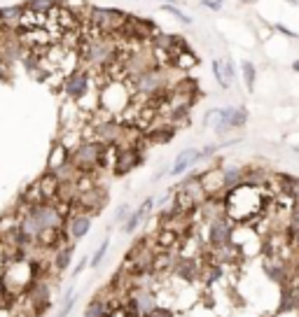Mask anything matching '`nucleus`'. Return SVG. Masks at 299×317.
Here are the masks:
<instances>
[{
  "label": "nucleus",
  "instance_id": "nucleus-27",
  "mask_svg": "<svg viewBox=\"0 0 299 317\" xmlns=\"http://www.w3.org/2000/svg\"><path fill=\"white\" fill-rule=\"evenodd\" d=\"M222 75H224V82L231 87L234 75H236V73H234V61H231V59H224V61H222Z\"/></svg>",
  "mask_w": 299,
  "mask_h": 317
},
{
  "label": "nucleus",
  "instance_id": "nucleus-21",
  "mask_svg": "<svg viewBox=\"0 0 299 317\" xmlns=\"http://www.w3.org/2000/svg\"><path fill=\"white\" fill-rule=\"evenodd\" d=\"M84 317H105V298H103V296H96L94 301L87 305Z\"/></svg>",
  "mask_w": 299,
  "mask_h": 317
},
{
  "label": "nucleus",
  "instance_id": "nucleus-30",
  "mask_svg": "<svg viewBox=\"0 0 299 317\" xmlns=\"http://www.w3.org/2000/svg\"><path fill=\"white\" fill-rule=\"evenodd\" d=\"M105 317H126V310H124V298H122V303H119V305L110 308V310L105 312Z\"/></svg>",
  "mask_w": 299,
  "mask_h": 317
},
{
  "label": "nucleus",
  "instance_id": "nucleus-37",
  "mask_svg": "<svg viewBox=\"0 0 299 317\" xmlns=\"http://www.w3.org/2000/svg\"><path fill=\"white\" fill-rule=\"evenodd\" d=\"M162 3H176V0H162Z\"/></svg>",
  "mask_w": 299,
  "mask_h": 317
},
{
  "label": "nucleus",
  "instance_id": "nucleus-12",
  "mask_svg": "<svg viewBox=\"0 0 299 317\" xmlns=\"http://www.w3.org/2000/svg\"><path fill=\"white\" fill-rule=\"evenodd\" d=\"M38 184H40V191H42V198L47 203H54L56 196H59V187H61V180L56 177V173L47 170L38 177Z\"/></svg>",
  "mask_w": 299,
  "mask_h": 317
},
{
  "label": "nucleus",
  "instance_id": "nucleus-1",
  "mask_svg": "<svg viewBox=\"0 0 299 317\" xmlns=\"http://www.w3.org/2000/svg\"><path fill=\"white\" fill-rule=\"evenodd\" d=\"M224 215L234 224H255L266 212V203L271 201L259 187L241 182L224 191Z\"/></svg>",
  "mask_w": 299,
  "mask_h": 317
},
{
  "label": "nucleus",
  "instance_id": "nucleus-9",
  "mask_svg": "<svg viewBox=\"0 0 299 317\" xmlns=\"http://www.w3.org/2000/svg\"><path fill=\"white\" fill-rule=\"evenodd\" d=\"M152 210H155V198L150 196V198H145V201L140 203V208H136L129 217H126V219H124V226H122L124 233H129V236H131V233H133V231H136L138 226L147 219V215H152Z\"/></svg>",
  "mask_w": 299,
  "mask_h": 317
},
{
  "label": "nucleus",
  "instance_id": "nucleus-32",
  "mask_svg": "<svg viewBox=\"0 0 299 317\" xmlns=\"http://www.w3.org/2000/svg\"><path fill=\"white\" fill-rule=\"evenodd\" d=\"M201 5L213 10V12H220V10H222V3H218V0H201Z\"/></svg>",
  "mask_w": 299,
  "mask_h": 317
},
{
  "label": "nucleus",
  "instance_id": "nucleus-10",
  "mask_svg": "<svg viewBox=\"0 0 299 317\" xmlns=\"http://www.w3.org/2000/svg\"><path fill=\"white\" fill-rule=\"evenodd\" d=\"M199 163V149H183L180 154H178V159L173 161V166H171V170H169V175H173V177H180V175H185L187 170H192L194 166Z\"/></svg>",
  "mask_w": 299,
  "mask_h": 317
},
{
  "label": "nucleus",
  "instance_id": "nucleus-11",
  "mask_svg": "<svg viewBox=\"0 0 299 317\" xmlns=\"http://www.w3.org/2000/svg\"><path fill=\"white\" fill-rule=\"evenodd\" d=\"M180 233H178L176 229H169V226H164V229L157 231L155 236V243L157 247H159V252H176L178 247H180Z\"/></svg>",
  "mask_w": 299,
  "mask_h": 317
},
{
  "label": "nucleus",
  "instance_id": "nucleus-28",
  "mask_svg": "<svg viewBox=\"0 0 299 317\" xmlns=\"http://www.w3.org/2000/svg\"><path fill=\"white\" fill-rule=\"evenodd\" d=\"M287 236H290V245H292L294 254L299 256V226H287Z\"/></svg>",
  "mask_w": 299,
  "mask_h": 317
},
{
  "label": "nucleus",
  "instance_id": "nucleus-6",
  "mask_svg": "<svg viewBox=\"0 0 299 317\" xmlns=\"http://www.w3.org/2000/svg\"><path fill=\"white\" fill-rule=\"evenodd\" d=\"M26 294H28V303H31V315L40 317L52 308V284L45 277H35Z\"/></svg>",
  "mask_w": 299,
  "mask_h": 317
},
{
  "label": "nucleus",
  "instance_id": "nucleus-5",
  "mask_svg": "<svg viewBox=\"0 0 299 317\" xmlns=\"http://www.w3.org/2000/svg\"><path fill=\"white\" fill-rule=\"evenodd\" d=\"M231 231H234V222L227 217H218L206 222V233H204V243L206 250H218L224 245L231 243Z\"/></svg>",
  "mask_w": 299,
  "mask_h": 317
},
{
  "label": "nucleus",
  "instance_id": "nucleus-22",
  "mask_svg": "<svg viewBox=\"0 0 299 317\" xmlns=\"http://www.w3.org/2000/svg\"><path fill=\"white\" fill-rule=\"evenodd\" d=\"M108 247H110V238H105V240L96 247L94 254L89 256V266H94V268H96V266H101V261L105 259V254H108Z\"/></svg>",
  "mask_w": 299,
  "mask_h": 317
},
{
  "label": "nucleus",
  "instance_id": "nucleus-38",
  "mask_svg": "<svg viewBox=\"0 0 299 317\" xmlns=\"http://www.w3.org/2000/svg\"><path fill=\"white\" fill-rule=\"evenodd\" d=\"M218 3H227V0H218Z\"/></svg>",
  "mask_w": 299,
  "mask_h": 317
},
{
  "label": "nucleus",
  "instance_id": "nucleus-7",
  "mask_svg": "<svg viewBox=\"0 0 299 317\" xmlns=\"http://www.w3.org/2000/svg\"><path fill=\"white\" fill-rule=\"evenodd\" d=\"M143 163V152L138 145H131V147H119L117 149V159H115V166H112V175L115 177H122L126 175L129 170L138 168Z\"/></svg>",
  "mask_w": 299,
  "mask_h": 317
},
{
  "label": "nucleus",
  "instance_id": "nucleus-29",
  "mask_svg": "<svg viewBox=\"0 0 299 317\" xmlns=\"http://www.w3.org/2000/svg\"><path fill=\"white\" fill-rule=\"evenodd\" d=\"M10 75H12V63L0 56V77H3V80H7Z\"/></svg>",
  "mask_w": 299,
  "mask_h": 317
},
{
  "label": "nucleus",
  "instance_id": "nucleus-23",
  "mask_svg": "<svg viewBox=\"0 0 299 317\" xmlns=\"http://www.w3.org/2000/svg\"><path fill=\"white\" fill-rule=\"evenodd\" d=\"M241 70H243L245 87H248V91H252V89H255V77H257V70H255V66H252L250 61H243V63H241Z\"/></svg>",
  "mask_w": 299,
  "mask_h": 317
},
{
  "label": "nucleus",
  "instance_id": "nucleus-19",
  "mask_svg": "<svg viewBox=\"0 0 299 317\" xmlns=\"http://www.w3.org/2000/svg\"><path fill=\"white\" fill-rule=\"evenodd\" d=\"M222 180H224V189H231V187H236V184L243 182V170L236 168V166L224 168L222 170Z\"/></svg>",
  "mask_w": 299,
  "mask_h": 317
},
{
  "label": "nucleus",
  "instance_id": "nucleus-26",
  "mask_svg": "<svg viewBox=\"0 0 299 317\" xmlns=\"http://www.w3.org/2000/svg\"><path fill=\"white\" fill-rule=\"evenodd\" d=\"M129 215H131V205H129V203H122V205L115 210V215H112V222H115V224H124V219H126Z\"/></svg>",
  "mask_w": 299,
  "mask_h": 317
},
{
  "label": "nucleus",
  "instance_id": "nucleus-3",
  "mask_svg": "<svg viewBox=\"0 0 299 317\" xmlns=\"http://www.w3.org/2000/svg\"><path fill=\"white\" fill-rule=\"evenodd\" d=\"M129 19V14L122 12V10H112V7H89L87 19L89 24H94L98 31H103L105 35H115L122 31L124 21Z\"/></svg>",
  "mask_w": 299,
  "mask_h": 317
},
{
  "label": "nucleus",
  "instance_id": "nucleus-13",
  "mask_svg": "<svg viewBox=\"0 0 299 317\" xmlns=\"http://www.w3.org/2000/svg\"><path fill=\"white\" fill-rule=\"evenodd\" d=\"M70 161V149L63 145L61 140H56L52 145V152H49V159H47V170H59L61 166Z\"/></svg>",
  "mask_w": 299,
  "mask_h": 317
},
{
  "label": "nucleus",
  "instance_id": "nucleus-17",
  "mask_svg": "<svg viewBox=\"0 0 299 317\" xmlns=\"http://www.w3.org/2000/svg\"><path fill=\"white\" fill-rule=\"evenodd\" d=\"M24 10H26V5H10V7H0V19H3V24H5L7 28H17L19 26V19L21 14H24Z\"/></svg>",
  "mask_w": 299,
  "mask_h": 317
},
{
  "label": "nucleus",
  "instance_id": "nucleus-33",
  "mask_svg": "<svg viewBox=\"0 0 299 317\" xmlns=\"http://www.w3.org/2000/svg\"><path fill=\"white\" fill-rule=\"evenodd\" d=\"M87 266H89V256H84V259H80V263H77V266H75V268H73V277H77V275H80V273H82V270H84V268H87Z\"/></svg>",
  "mask_w": 299,
  "mask_h": 317
},
{
  "label": "nucleus",
  "instance_id": "nucleus-2",
  "mask_svg": "<svg viewBox=\"0 0 299 317\" xmlns=\"http://www.w3.org/2000/svg\"><path fill=\"white\" fill-rule=\"evenodd\" d=\"M103 154H105V142L84 140L70 152V163L80 173L94 175L96 170H103Z\"/></svg>",
  "mask_w": 299,
  "mask_h": 317
},
{
  "label": "nucleus",
  "instance_id": "nucleus-16",
  "mask_svg": "<svg viewBox=\"0 0 299 317\" xmlns=\"http://www.w3.org/2000/svg\"><path fill=\"white\" fill-rule=\"evenodd\" d=\"M194 66H199V56L194 54L190 47L183 49V52H178V54L173 56V68L180 70V73H187V70H192Z\"/></svg>",
  "mask_w": 299,
  "mask_h": 317
},
{
  "label": "nucleus",
  "instance_id": "nucleus-20",
  "mask_svg": "<svg viewBox=\"0 0 299 317\" xmlns=\"http://www.w3.org/2000/svg\"><path fill=\"white\" fill-rule=\"evenodd\" d=\"M61 0H26V7L33 10V12H40V14H47L52 7H56Z\"/></svg>",
  "mask_w": 299,
  "mask_h": 317
},
{
  "label": "nucleus",
  "instance_id": "nucleus-35",
  "mask_svg": "<svg viewBox=\"0 0 299 317\" xmlns=\"http://www.w3.org/2000/svg\"><path fill=\"white\" fill-rule=\"evenodd\" d=\"M294 275L299 277V256H297V261H294Z\"/></svg>",
  "mask_w": 299,
  "mask_h": 317
},
{
  "label": "nucleus",
  "instance_id": "nucleus-24",
  "mask_svg": "<svg viewBox=\"0 0 299 317\" xmlns=\"http://www.w3.org/2000/svg\"><path fill=\"white\" fill-rule=\"evenodd\" d=\"M162 10H164V12H169V14H173V17H178V19H180V24H187V26L192 24V17H190V14H185L180 7L171 5V3H162Z\"/></svg>",
  "mask_w": 299,
  "mask_h": 317
},
{
  "label": "nucleus",
  "instance_id": "nucleus-36",
  "mask_svg": "<svg viewBox=\"0 0 299 317\" xmlns=\"http://www.w3.org/2000/svg\"><path fill=\"white\" fill-rule=\"evenodd\" d=\"M292 68H294V70H299V61H294V66H292Z\"/></svg>",
  "mask_w": 299,
  "mask_h": 317
},
{
  "label": "nucleus",
  "instance_id": "nucleus-25",
  "mask_svg": "<svg viewBox=\"0 0 299 317\" xmlns=\"http://www.w3.org/2000/svg\"><path fill=\"white\" fill-rule=\"evenodd\" d=\"M213 75H215V80L222 89H229V84L224 82V75H222V59H213Z\"/></svg>",
  "mask_w": 299,
  "mask_h": 317
},
{
  "label": "nucleus",
  "instance_id": "nucleus-31",
  "mask_svg": "<svg viewBox=\"0 0 299 317\" xmlns=\"http://www.w3.org/2000/svg\"><path fill=\"white\" fill-rule=\"evenodd\" d=\"M143 317H173L171 315V310H166V308H162V305H157L152 312H147V315H143Z\"/></svg>",
  "mask_w": 299,
  "mask_h": 317
},
{
  "label": "nucleus",
  "instance_id": "nucleus-18",
  "mask_svg": "<svg viewBox=\"0 0 299 317\" xmlns=\"http://www.w3.org/2000/svg\"><path fill=\"white\" fill-rule=\"evenodd\" d=\"M75 301H77V291H75V284H70L61 301H56V303H59V310H56L54 317H68L70 310L75 308Z\"/></svg>",
  "mask_w": 299,
  "mask_h": 317
},
{
  "label": "nucleus",
  "instance_id": "nucleus-4",
  "mask_svg": "<svg viewBox=\"0 0 299 317\" xmlns=\"http://www.w3.org/2000/svg\"><path fill=\"white\" fill-rule=\"evenodd\" d=\"M91 91V73H89V68H75L70 70L66 77H63V94L66 98L73 103H80L84 96H89Z\"/></svg>",
  "mask_w": 299,
  "mask_h": 317
},
{
  "label": "nucleus",
  "instance_id": "nucleus-15",
  "mask_svg": "<svg viewBox=\"0 0 299 317\" xmlns=\"http://www.w3.org/2000/svg\"><path fill=\"white\" fill-rule=\"evenodd\" d=\"M73 250H75V245H63V247H59V250L52 254V270H54V273L68 270L70 259H73Z\"/></svg>",
  "mask_w": 299,
  "mask_h": 317
},
{
  "label": "nucleus",
  "instance_id": "nucleus-8",
  "mask_svg": "<svg viewBox=\"0 0 299 317\" xmlns=\"http://www.w3.org/2000/svg\"><path fill=\"white\" fill-rule=\"evenodd\" d=\"M89 229H91V215H87V212H73L66 222V231L73 243L82 240L89 233Z\"/></svg>",
  "mask_w": 299,
  "mask_h": 317
},
{
  "label": "nucleus",
  "instance_id": "nucleus-34",
  "mask_svg": "<svg viewBox=\"0 0 299 317\" xmlns=\"http://www.w3.org/2000/svg\"><path fill=\"white\" fill-rule=\"evenodd\" d=\"M169 170H171V168H169V166H164V168H162V170H159V173H155V175H152V182H157V180H162V177H164V175H166V173H169Z\"/></svg>",
  "mask_w": 299,
  "mask_h": 317
},
{
  "label": "nucleus",
  "instance_id": "nucleus-14",
  "mask_svg": "<svg viewBox=\"0 0 299 317\" xmlns=\"http://www.w3.org/2000/svg\"><path fill=\"white\" fill-rule=\"evenodd\" d=\"M176 261H178V256L173 252H152V275L173 270Z\"/></svg>",
  "mask_w": 299,
  "mask_h": 317
}]
</instances>
